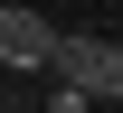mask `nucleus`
Wrapping results in <instances>:
<instances>
[{
    "instance_id": "nucleus-3",
    "label": "nucleus",
    "mask_w": 123,
    "mask_h": 113,
    "mask_svg": "<svg viewBox=\"0 0 123 113\" xmlns=\"http://www.w3.org/2000/svg\"><path fill=\"white\" fill-rule=\"evenodd\" d=\"M95 94L123 104V38H104V66H95Z\"/></svg>"
},
{
    "instance_id": "nucleus-1",
    "label": "nucleus",
    "mask_w": 123,
    "mask_h": 113,
    "mask_svg": "<svg viewBox=\"0 0 123 113\" xmlns=\"http://www.w3.org/2000/svg\"><path fill=\"white\" fill-rule=\"evenodd\" d=\"M47 38H57V28H47L38 10H10V0H0V66L38 75V66H47Z\"/></svg>"
},
{
    "instance_id": "nucleus-2",
    "label": "nucleus",
    "mask_w": 123,
    "mask_h": 113,
    "mask_svg": "<svg viewBox=\"0 0 123 113\" xmlns=\"http://www.w3.org/2000/svg\"><path fill=\"white\" fill-rule=\"evenodd\" d=\"M95 66H104V38H47V75H57V85H85V94H95Z\"/></svg>"
}]
</instances>
